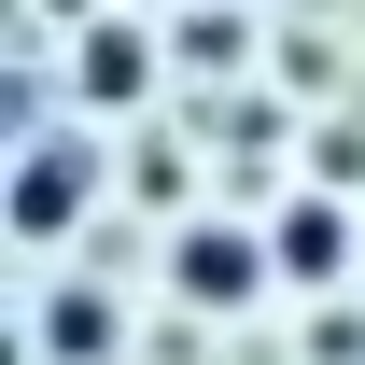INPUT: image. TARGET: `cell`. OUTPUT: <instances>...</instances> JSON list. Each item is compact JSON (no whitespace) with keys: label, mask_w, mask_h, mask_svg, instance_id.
<instances>
[{"label":"cell","mask_w":365,"mask_h":365,"mask_svg":"<svg viewBox=\"0 0 365 365\" xmlns=\"http://www.w3.org/2000/svg\"><path fill=\"white\" fill-rule=\"evenodd\" d=\"M281 267H295V281H337V267H351V225H337L323 197H309V211H281Z\"/></svg>","instance_id":"3"},{"label":"cell","mask_w":365,"mask_h":365,"mask_svg":"<svg viewBox=\"0 0 365 365\" xmlns=\"http://www.w3.org/2000/svg\"><path fill=\"white\" fill-rule=\"evenodd\" d=\"M85 85H98V98H127V85H140V43H127V29H98V43H85Z\"/></svg>","instance_id":"4"},{"label":"cell","mask_w":365,"mask_h":365,"mask_svg":"<svg viewBox=\"0 0 365 365\" xmlns=\"http://www.w3.org/2000/svg\"><path fill=\"white\" fill-rule=\"evenodd\" d=\"M71 211H85V140H43V155H29V182H14V225L56 239Z\"/></svg>","instance_id":"1"},{"label":"cell","mask_w":365,"mask_h":365,"mask_svg":"<svg viewBox=\"0 0 365 365\" xmlns=\"http://www.w3.org/2000/svg\"><path fill=\"white\" fill-rule=\"evenodd\" d=\"M253 267H267V253H253L239 225H197V239H182V295H225V309H239V295H253Z\"/></svg>","instance_id":"2"}]
</instances>
